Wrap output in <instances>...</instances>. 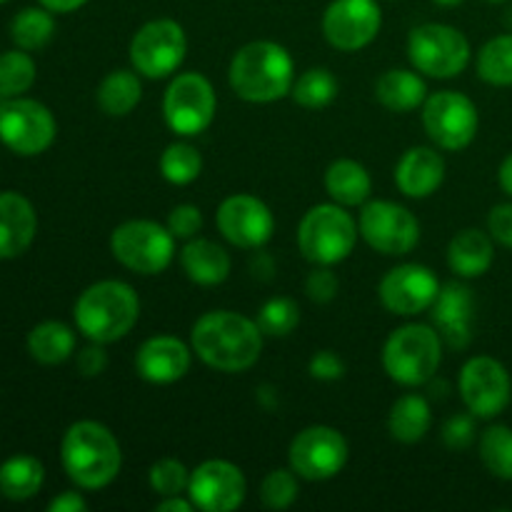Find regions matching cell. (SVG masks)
<instances>
[{"label": "cell", "instance_id": "6da1fadb", "mask_svg": "<svg viewBox=\"0 0 512 512\" xmlns=\"http://www.w3.org/2000/svg\"><path fill=\"white\" fill-rule=\"evenodd\" d=\"M263 338L258 320L235 310H210L193 323L190 348L218 373H245L260 360Z\"/></svg>", "mask_w": 512, "mask_h": 512}, {"label": "cell", "instance_id": "7a4b0ae2", "mask_svg": "<svg viewBox=\"0 0 512 512\" xmlns=\"http://www.w3.org/2000/svg\"><path fill=\"white\" fill-rule=\"evenodd\" d=\"M295 60L275 40H253L233 55L228 83L245 103H275L290 95L295 83Z\"/></svg>", "mask_w": 512, "mask_h": 512}, {"label": "cell", "instance_id": "3957f363", "mask_svg": "<svg viewBox=\"0 0 512 512\" xmlns=\"http://www.w3.org/2000/svg\"><path fill=\"white\" fill-rule=\"evenodd\" d=\"M60 463L80 490H103L120 475L123 450L103 423L78 420L60 440Z\"/></svg>", "mask_w": 512, "mask_h": 512}, {"label": "cell", "instance_id": "277c9868", "mask_svg": "<svg viewBox=\"0 0 512 512\" xmlns=\"http://www.w3.org/2000/svg\"><path fill=\"white\" fill-rule=\"evenodd\" d=\"M73 318L80 333L93 343H118L138 325L140 298L123 280H98L75 300Z\"/></svg>", "mask_w": 512, "mask_h": 512}, {"label": "cell", "instance_id": "5b68a950", "mask_svg": "<svg viewBox=\"0 0 512 512\" xmlns=\"http://www.w3.org/2000/svg\"><path fill=\"white\" fill-rule=\"evenodd\" d=\"M440 363H443V338L435 325H400L383 345L385 373L403 388L428 385L438 375Z\"/></svg>", "mask_w": 512, "mask_h": 512}, {"label": "cell", "instance_id": "8992f818", "mask_svg": "<svg viewBox=\"0 0 512 512\" xmlns=\"http://www.w3.org/2000/svg\"><path fill=\"white\" fill-rule=\"evenodd\" d=\"M358 220L338 203H318L298 225V248L313 265H338L350 258L358 243Z\"/></svg>", "mask_w": 512, "mask_h": 512}, {"label": "cell", "instance_id": "52a82bcc", "mask_svg": "<svg viewBox=\"0 0 512 512\" xmlns=\"http://www.w3.org/2000/svg\"><path fill=\"white\" fill-rule=\"evenodd\" d=\"M470 55V40L453 25L423 23L408 35V60L425 78H458L468 68Z\"/></svg>", "mask_w": 512, "mask_h": 512}, {"label": "cell", "instance_id": "ba28073f", "mask_svg": "<svg viewBox=\"0 0 512 512\" xmlns=\"http://www.w3.org/2000/svg\"><path fill=\"white\" fill-rule=\"evenodd\" d=\"M110 253L138 275H160L175 258V235L155 220H125L110 233Z\"/></svg>", "mask_w": 512, "mask_h": 512}, {"label": "cell", "instance_id": "9c48e42d", "mask_svg": "<svg viewBox=\"0 0 512 512\" xmlns=\"http://www.w3.org/2000/svg\"><path fill=\"white\" fill-rule=\"evenodd\" d=\"M218 95L203 73H178L163 95L165 125L175 135L195 138L213 125Z\"/></svg>", "mask_w": 512, "mask_h": 512}, {"label": "cell", "instance_id": "30bf717a", "mask_svg": "<svg viewBox=\"0 0 512 512\" xmlns=\"http://www.w3.org/2000/svg\"><path fill=\"white\" fill-rule=\"evenodd\" d=\"M188 53V38L178 20L158 18L138 28L130 40V65L140 78L163 80L178 73Z\"/></svg>", "mask_w": 512, "mask_h": 512}, {"label": "cell", "instance_id": "8fae6325", "mask_svg": "<svg viewBox=\"0 0 512 512\" xmlns=\"http://www.w3.org/2000/svg\"><path fill=\"white\" fill-rule=\"evenodd\" d=\"M423 128L435 148L458 153L478 135V105L458 90H438L423 103Z\"/></svg>", "mask_w": 512, "mask_h": 512}, {"label": "cell", "instance_id": "7c38bea8", "mask_svg": "<svg viewBox=\"0 0 512 512\" xmlns=\"http://www.w3.org/2000/svg\"><path fill=\"white\" fill-rule=\"evenodd\" d=\"M58 135L50 108L33 98H8L0 103V143L15 155L33 158L45 153Z\"/></svg>", "mask_w": 512, "mask_h": 512}, {"label": "cell", "instance_id": "4fadbf2b", "mask_svg": "<svg viewBox=\"0 0 512 512\" xmlns=\"http://www.w3.org/2000/svg\"><path fill=\"white\" fill-rule=\"evenodd\" d=\"M350 448L340 430L330 425H310L300 430L288 448V463L298 478L323 483L343 473Z\"/></svg>", "mask_w": 512, "mask_h": 512}, {"label": "cell", "instance_id": "5bb4252c", "mask_svg": "<svg viewBox=\"0 0 512 512\" xmlns=\"http://www.w3.org/2000/svg\"><path fill=\"white\" fill-rule=\"evenodd\" d=\"M360 238L383 255H408L420 243V223L405 205L393 200H368L358 218Z\"/></svg>", "mask_w": 512, "mask_h": 512}, {"label": "cell", "instance_id": "9a60e30c", "mask_svg": "<svg viewBox=\"0 0 512 512\" xmlns=\"http://www.w3.org/2000/svg\"><path fill=\"white\" fill-rule=\"evenodd\" d=\"M460 398L478 420L498 418L510 405L512 380L508 368L490 355H475L463 365L458 378Z\"/></svg>", "mask_w": 512, "mask_h": 512}, {"label": "cell", "instance_id": "2e32d148", "mask_svg": "<svg viewBox=\"0 0 512 512\" xmlns=\"http://www.w3.org/2000/svg\"><path fill=\"white\" fill-rule=\"evenodd\" d=\"M383 10L378 0H333L323 13V35L340 53H358L378 38Z\"/></svg>", "mask_w": 512, "mask_h": 512}, {"label": "cell", "instance_id": "e0dca14e", "mask_svg": "<svg viewBox=\"0 0 512 512\" xmlns=\"http://www.w3.org/2000/svg\"><path fill=\"white\" fill-rule=\"evenodd\" d=\"M220 235L243 250H260L275 233V215L268 205L250 193L228 195L215 213Z\"/></svg>", "mask_w": 512, "mask_h": 512}, {"label": "cell", "instance_id": "ac0fdd59", "mask_svg": "<svg viewBox=\"0 0 512 512\" xmlns=\"http://www.w3.org/2000/svg\"><path fill=\"white\" fill-rule=\"evenodd\" d=\"M438 275L418 263H403L388 270L378 285L380 303L398 318H415L433 308L440 293Z\"/></svg>", "mask_w": 512, "mask_h": 512}, {"label": "cell", "instance_id": "d6986e66", "mask_svg": "<svg viewBox=\"0 0 512 512\" xmlns=\"http://www.w3.org/2000/svg\"><path fill=\"white\" fill-rule=\"evenodd\" d=\"M248 480L230 460H205L190 470L188 498L203 512H233L245 503Z\"/></svg>", "mask_w": 512, "mask_h": 512}, {"label": "cell", "instance_id": "ffe728a7", "mask_svg": "<svg viewBox=\"0 0 512 512\" xmlns=\"http://www.w3.org/2000/svg\"><path fill=\"white\" fill-rule=\"evenodd\" d=\"M193 348L175 335H153L135 353V373L150 385H173L190 373Z\"/></svg>", "mask_w": 512, "mask_h": 512}, {"label": "cell", "instance_id": "44dd1931", "mask_svg": "<svg viewBox=\"0 0 512 512\" xmlns=\"http://www.w3.org/2000/svg\"><path fill=\"white\" fill-rule=\"evenodd\" d=\"M435 330L443 343L453 350L468 348L475 325V295L465 283H448L440 288L430 308Z\"/></svg>", "mask_w": 512, "mask_h": 512}, {"label": "cell", "instance_id": "7402d4cb", "mask_svg": "<svg viewBox=\"0 0 512 512\" xmlns=\"http://www.w3.org/2000/svg\"><path fill=\"white\" fill-rule=\"evenodd\" d=\"M445 180V158L438 148L413 145L400 155L395 165V185L405 198L425 200L438 193Z\"/></svg>", "mask_w": 512, "mask_h": 512}, {"label": "cell", "instance_id": "603a6c76", "mask_svg": "<svg viewBox=\"0 0 512 512\" xmlns=\"http://www.w3.org/2000/svg\"><path fill=\"white\" fill-rule=\"evenodd\" d=\"M38 215L33 203L15 190L0 193V260H13L33 245Z\"/></svg>", "mask_w": 512, "mask_h": 512}, {"label": "cell", "instance_id": "cb8c5ba5", "mask_svg": "<svg viewBox=\"0 0 512 512\" xmlns=\"http://www.w3.org/2000/svg\"><path fill=\"white\" fill-rule=\"evenodd\" d=\"M180 265L190 283L203 285V288H215V285L225 283L233 270L228 250L208 238L188 240L180 250Z\"/></svg>", "mask_w": 512, "mask_h": 512}, {"label": "cell", "instance_id": "d4e9b609", "mask_svg": "<svg viewBox=\"0 0 512 512\" xmlns=\"http://www.w3.org/2000/svg\"><path fill=\"white\" fill-rule=\"evenodd\" d=\"M495 260V245L490 233L478 228H465L450 240L448 245V265L458 278L473 280L483 278Z\"/></svg>", "mask_w": 512, "mask_h": 512}, {"label": "cell", "instance_id": "484cf974", "mask_svg": "<svg viewBox=\"0 0 512 512\" xmlns=\"http://www.w3.org/2000/svg\"><path fill=\"white\" fill-rule=\"evenodd\" d=\"M375 98L390 113H410L423 108L428 100V85L415 68H390L375 80Z\"/></svg>", "mask_w": 512, "mask_h": 512}, {"label": "cell", "instance_id": "4316f807", "mask_svg": "<svg viewBox=\"0 0 512 512\" xmlns=\"http://www.w3.org/2000/svg\"><path fill=\"white\" fill-rule=\"evenodd\" d=\"M325 190L330 200L343 208H358L368 203L373 193V178L368 168L353 158H338L325 170Z\"/></svg>", "mask_w": 512, "mask_h": 512}, {"label": "cell", "instance_id": "83f0119b", "mask_svg": "<svg viewBox=\"0 0 512 512\" xmlns=\"http://www.w3.org/2000/svg\"><path fill=\"white\" fill-rule=\"evenodd\" d=\"M433 428V408L428 398L418 393L400 395L388 413L390 438L403 445H415Z\"/></svg>", "mask_w": 512, "mask_h": 512}, {"label": "cell", "instance_id": "f1b7e54d", "mask_svg": "<svg viewBox=\"0 0 512 512\" xmlns=\"http://www.w3.org/2000/svg\"><path fill=\"white\" fill-rule=\"evenodd\" d=\"M140 98H143V83H140V73L133 68H118L110 70L98 85V108L110 118H125L138 108Z\"/></svg>", "mask_w": 512, "mask_h": 512}, {"label": "cell", "instance_id": "f546056e", "mask_svg": "<svg viewBox=\"0 0 512 512\" xmlns=\"http://www.w3.org/2000/svg\"><path fill=\"white\" fill-rule=\"evenodd\" d=\"M45 483V468L33 455H15L0 465V493L8 500L23 503L35 498Z\"/></svg>", "mask_w": 512, "mask_h": 512}, {"label": "cell", "instance_id": "4dcf8cb0", "mask_svg": "<svg viewBox=\"0 0 512 512\" xmlns=\"http://www.w3.org/2000/svg\"><path fill=\"white\" fill-rule=\"evenodd\" d=\"M30 358L40 365H60L75 353V333L60 320H45L28 335Z\"/></svg>", "mask_w": 512, "mask_h": 512}, {"label": "cell", "instance_id": "1f68e13d", "mask_svg": "<svg viewBox=\"0 0 512 512\" xmlns=\"http://www.w3.org/2000/svg\"><path fill=\"white\" fill-rule=\"evenodd\" d=\"M55 18L48 8H23L10 23V38L20 50H40L53 40Z\"/></svg>", "mask_w": 512, "mask_h": 512}, {"label": "cell", "instance_id": "d6a6232c", "mask_svg": "<svg viewBox=\"0 0 512 512\" xmlns=\"http://www.w3.org/2000/svg\"><path fill=\"white\" fill-rule=\"evenodd\" d=\"M158 168L160 175L170 185L183 188V185L195 183L200 178V173H203V155L198 153L195 145L185 143V140H175V143H170L163 150V155L158 160Z\"/></svg>", "mask_w": 512, "mask_h": 512}, {"label": "cell", "instance_id": "836d02e7", "mask_svg": "<svg viewBox=\"0 0 512 512\" xmlns=\"http://www.w3.org/2000/svg\"><path fill=\"white\" fill-rule=\"evenodd\" d=\"M478 75L495 88L512 85V33L490 38L478 53Z\"/></svg>", "mask_w": 512, "mask_h": 512}, {"label": "cell", "instance_id": "e575fe53", "mask_svg": "<svg viewBox=\"0 0 512 512\" xmlns=\"http://www.w3.org/2000/svg\"><path fill=\"white\" fill-rule=\"evenodd\" d=\"M290 95L305 110L328 108L338 95V80L328 68H308L295 78Z\"/></svg>", "mask_w": 512, "mask_h": 512}, {"label": "cell", "instance_id": "d590c367", "mask_svg": "<svg viewBox=\"0 0 512 512\" xmlns=\"http://www.w3.org/2000/svg\"><path fill=\"white\" fill-rule=\"evenodd\" d=\"M480 460L498 480H512V430L508 425H490L480 435Z\"/></svg>", "mask_w": 512, "mask_h": 512}, {"label": "cell", "instance_id": "8d00e7d4", "mask_svg": "<svg viewBox=\"0 0 512 512\" xmlns=\"http://www.w3.org/2000/svg\"><path fill=\"white\" fill-rule=\"evenodd\" d=\"M35 60L30 58L28 50H8L0 55V95L3 98H18L28 93L35 83Z\"/></svg>", "mask_w": 512, "mask_h": 512}, {"label": "cell", "instance_id": "74e56055", "mask_svg": "<svg viewBox=\"0 0 512 512\" xmlns=\"http://www.w3.org/2000/svg\"><path fill=\"white\" fill-rule=\"evenodd\" d=\"M255 320H258L263 335H268V338H285V335H290L298 328L300 308L293 298L275 295V298L265 300Z\"/></svg>", "mask_w": 512, "mask_h": 512}, {"label": "cell", "instance_id": "f35d334b", "mask_svg": "<svg viewBox=\"0 0 512 512\" xmlns=\"http://www.w3.org/2000/svg\"><path fill=\"white\" fill-rule=\"evenodd\" d=\"M300 485L293 468L270 470L260 483V500L268 510H288L298 500Z\"/></svg>", "mask_w": 512, "mask_h": 512}, {"label": "cell", "instance_id": "ab89813d", "mask_svg": "<svg viewBox=\"0 0 512 512\" xmlns=\"http://www.w3.org/2000/svg\"><path fill=\"white\" fill-rule=\"evenodd\" d=\"M148 485L155 495H160V498H170V495H188L190 470L185 468L180 460L163 458L158 460V463L150 465Z\"/></svg>", "mask_w": 512, "mask_h": 512}, {"label": "cell", "instance_id": "60d3db41", "mask_svg": "<svg viewBox=\"0 0 512 512\" xmlns=\"http://www.w3.org/2000/svg\"><path fill=\"white\" fill-rule=\"evenodd\" d=\"M168 230L175 235V240H193L198 238L200 228H203V213L198 205H175L168 215Z\"/></svg>", "mask_w": 512, "mask_h": 512}, {"label": "cell", "instance_id": "b9f144b4", "mask_svg": "<svg viewBox=\"0 0 512 512\" xmlns=\"http://www.w3.org/2000/svg\"><path fill=\"white\" fill-rule=\"evenodd\" d=\"M338 288L340 280L338 275L330 270V265H315L313 273L305 278V293H308V298L318 305L333 303L335 295H338Z\"/></svg>", "mask_w": 512, "mask_h": 512}, {"label": "cell", "instance_id": "7bdbcfd3", "mask_svg": "<svg viewBox=\"0 0 512 512\" xmlns=\"http://www.w3.org/2000/svg\"><path fill=\"white\" fill-rule=\"evenodd\" d=\"M443 443L450 450H465L475 443V415L458 413L443 425Z\"/></svg>", "mask_w": 512, "mask_h": 512}, {"label": "cell", "instance_id": "ee69618b", "mask_svg": "<svg viewBox=\"0 0 512 512\" xmlns=\"http://www.w3.org/2000/svg\"><path fill=\"white\" fill-rule=\"evenodd\" d=\"M310 378L323 380V383H335L345 375V360L335 350H318L308 363Z\"/></svg>", "mask_w": 512, "mask_h": 512}, {"label": "cell", "instance_id": "f6af8a7d", "mask_svg": "<svg viewBox=\"0 0 512 512\" xmlns=\"http://www.w3.org/2000/svg\"><path fill=\"white\" fill-rule=\"evenodd\" d=\"M488 233L495 243L512 250V203H500L490 210Z\"/></svg>", "mask_w": 512, "mask_h": 512}, {"label": "cell", "instance_id": "bcb514c9", "mask_svg": "<svg viewBox=\"0 0 512 512\" xmlns=\"http://www.w3.org/2000/svg\"><path fill=\"white\" fill-rule=\"evenodd\" d=\"M75 363H78L80 375H85V378H98V375H103L105 370H108V353H105V345L90 340V345L78 350V360H75Z\"/></svg>", "mask_w": 512, "mask_h": 512}, {"label": "cell", "instance_id": "7dc6e473", "mask_svg": "<svg viewBox=\"0 0 512 512\" xmlns=\"http://www.w3.org/2000/svg\"><path fill=\"white\" fill-rule=\"evenodd\" d=\"M50 512H85L88 510V500L78 493V490H65L58 498L50 500Z\"/></svg>", "mask_w": 512, "mask_h": 512}, {"label": "cell", "instance_id": "c3c4849f", "mask_svg": "<svg viewBox=\"0 0 512 512\" xmlns=\"http://www.w3.org/2000/svg\"><path fill=\"white\" fill-rule=\"evenodd\" d=\"M195 505L193 500L185 498V495H170V498H163L158 505H155V512H193Z\"/></svg>", "mask_w": 512, "mask_h": 512}, {"label": "cell", "instance_id": "681fc988", "mask_svg": "<svg viewBox=\"0 0 512 512\" xmlns=\"http://www.w3.org/2000/svg\"><path fill=\"white\" fill-rule=\"evenodd\" d=\"M43 8H48L50 13H73V10L83 8L88 0H38Z\"/></svg>", "mask_w": 512, "mask_h": 512}, {"label": "cell", "instance_id": "f907efd6", "mask_svg": "<svg viewBox=\"0 0 512 512\" xmlns=\"http://www.w3.org/2000/svg\"><path fill=\"white\" fill-rule=\"evenodd\" d=\"M498 180H500V188H503L505 193H508L510 198H512V153L503 160V163H500Z\"/></svg>", "mask_w": 512, "mask_h": 512}, {"label": "cell", "instance_id": "816d5d0a", "mask_svg": "<svg viewBox=\"0 0 512 512\" xmlns=\"http://www.w3.org/2000/svg\"><path fill=\"white\" fill-rule=\"evenodd\" d=\"M435 5H440V8H458V5H463L465 0H433Z\"/></svg>", "mask_w": 512, "mask_h": 512}, {"label": "cell", "instance_id": "f5cc1de1", "mask_svg": "<svg viewBox=\"0 0 512 512\" xmlns=\"http://www.w3.org/2000/svg\"><path fill=\"white\" fill-rule=\"evenodd\" d=\"M505 25H508L510 33H512V8L508 10V13H505Z\"/></svg>", "mask_w": 512, "mask_h": 512}, {"label": "cell", "instance_id": "db71d44e", "mask_svg": "<svg viewBox=\"0 0 512 512\" xmlns=\"http://www.w3.org/2000/svg\"><path fill=\"white\" fill-rule=\"evenodd\" d=\"M485 3H493V5H500V3H510V0H485Z\"/></svg>", "mask_w": 512, "mask_h": 512}, {"label": "cell", "instance_id": "11a10c76", "mask_svg": "<svg viewBox=\"0 0 512 512\" xmlns=\"http://www.w3.org/2000/svg\"><path fill=\"white\" fill-rule=\"evenodd\" d=\"M3 3H8V0H0V5H3Z\"/></svg>", "mask_w": 512, "mask_h": 512}]
</instances>
